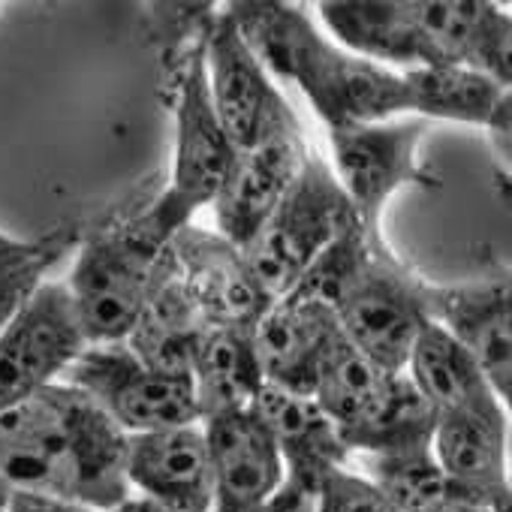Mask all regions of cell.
I'll return each mask as SVG.
<instances>
[{"label":"cell","instance_id":"cell-25","mask_svg":"<svg viewBox=\"0 0 512 512\" xmlns=\"http://www.w3.org/2000/svg\"><path fill=\"white\" fill-rule=\"evenodd\" d=\"M437 428V410L422 398L407 374H392L374 407L347 431L341 440L347 452L362 455H398L431 449Z\"/></svg>","mask_w":512,"mask_h":512},{"label":"cell","instance_id":"cell-24","mask_svg":"<svg viewBox=\"0 0 512 512\" xmlns=\"http://www.w3.org/2000/svg\"><path fill=\"white\" fill-rule=\"evenodd\" d=\"M404 374L422 392V398L437 410V416L503 407V401L494 395L491 383L485 380L473 356L461 350L437 323H428L416 338Z\"/></svg>","mask_w":512,"mask_h":512},{"label":"cell","instance_id":"cell-15","mask_svg":"<svg viewBox=\"0 0 512 512\" xmlns=\"http://www.w3.org/2000/svg\"><path fill=\"white\" fill-rule=\"evenodd\" d=\"M509 422L497 410H461L437 416L431 452L467 503L485 512H509L506 476Z\"/></svg>","mask_w":512,"mask_h":512},{"label":"cell","instance_id":"cell-16","mask_svg":"<svg viewBox=\"0 0 512 512\" xmlns=\"http://www.w3.org/2000/svg\"><path fill=\"white\" fill-rule=\"evenodd\" d=\"M308 145L302 130L269 139L266 145L235 154L226 184L214 199L217 232L244 250L253 235L263 229L269 214L284 199L287 187L296 181L308 160Z\"/></svg>","mask_w":512,"mask_h":512},{"label":"cell","instance_id":"cell-29","mask_svg":"<svg viewBox=\"0 0 512 512\" xmlns=\"http://www.w3.org/2000/svg\"><path fill=\"white\" fill-rule=\"evenodd\" d=\"M73 241H76V226H61L43 238V247L37 250L34 260L0 275V329L13 320V314L28 302V296L43 284V275L70 250Z\"/></svg>","mask_w":512,"mask_h":512},{"label":"cell","instance_id":"cell-21","mask_svg":"<svg viewBox=\"0 0 512 512\" xmlns=\"http://www.w3.org/2000/svg\"><path fill=\"white\" fill-rule=\"evenodd\" d=\"M205 332H208V320L190 299L178 275L175 256L169 253V263L160 281L154 284L145 308L139 311L124 344L145 368L166 377H190Z\"/></svg>","mask_w":512,"mask_h":512},{"label":"cell","instance_id":"cell-34","mask_svg":"<svg viewBox=\"0 0 512 512\" xmlns=\"http://www.w3.org/2000/svg\"><path fill=\"white\" fill-rule=\"evenodd\" d=\"M10 497H13V488L0 479V512H7V506H10Z\"/></svg>","mask_w":512,"mask_h":512},{"label":"cell","instance_id":"cell-17","mask_svg":"<svg viewBox=\"0 0 512 512\" xmlns=\"http://www.w3.org/2000/svg\"><path fill=\"white\" fill-rule=\"evenodd\" d=\"M250 410L260 416V422L275 437L287 485L317 494L332 470L347 467L350 452L335 422L317 407L314 398L263 386L256 392Z\"/></svg>","mask_w":512,"mask_h":512},{"label":"cell","instance_id":"cell-12","mask_svg":"<svg viewBox=\"0 0 512 512\" xmlns=\"http://www.w3.org/2000/svg\"><path fill=\"white\" fill-rule=\"evenodd\" d=\"M425 314L437 323L461 350L473 356L491 383L494 395L506 404L512 398V314H509V278H491L482 284L431 287L422 290Z\"/></svg>","mask_w":512,"mask_h":512},{"label":"cell","instance_id":"cell-30","mask_svg":"<svg viewBox=\"0 0 512 512\" xmlns=\"http://www.w3.org/2000/svg\"><path fill=\"white\" fill-rule=\"evenodd\" d=\"M314 512H395V509L368 476L338 467L323 479Z\"/></svg>","mask_w":512,"mask_h":512},{"label":"cell","instance_id":"cell-13","mask_svg":"<svg viewBox=\"0 0 512 512\" xmlns=\"http://www.w3.org/2000/svg\"><path fill=\"white\" fill-rule=\"evenodd\" d=\"M127 485L178 512H211L214 473L202 422L127 434Z\"/></svg>","mask_w":512,"mask_h":512},{"label":"cell","instance_id":"cell-19","mask_svg":"<svg viewBox=\"0 0 512 512\" xmlns=\"http://www.w3.org/2000/svg\"><path fill=\"white\" fill-rule=\"evenodd\" d=\"M413 13L443 67H464L509 88L512 22L506 13L470 0H419Z\"/></svg>","mask_w":512,"mask_h":512},{"label":"cell","instance_id":"cell-9","mask_svg":"<svg viewBox=\"0 0 512 512\" xmlns=\"http://www.w3.org/2000/svg\"><path fill=\"white\" fill-rule=\"evenodd\" d=\"M85 347L67 284L43 281L0 329V413L52 386Z\"/></svg>","mask_w":512,"mask_h":512},{"label":"cell","instance_id":"cell-6","mask_svg":"<svg viewBox=\"0 0 512 512\" xmlns=\"http://www.w3.org/2000/svg\"><path fill=\"white\" fill-rule=\"evenodd\" d=\"M205 70L214 115L235 154L253 151L269 139L299 133V118L269 79V70L244 43L229 13L208 19L202 31Z\"/></svg>","mask_w":512,"mask_h":512},{"label":"cell","instance_id":"cell-35","mask_svg":"<svg viewBox=\"0 0 512 512\" xmlns=\"http://www.w3.org/2000/svg\"><path fill=\"white\" fill-rule=\"evenodd\" d=\"M443 512H485V509H482V506H476V503H464V500H461V503H452V506H449V509H443Z\"/></svg>","mask_w":512,"mask_h":512},{"label":"cell","instance_id":"cell-5","mask_svg":"<svg viewBox=\"0 0 512 512\" xmlns=\"http://www.w3.org/2000/svg\"><path fill=\"white\" fill-rule=\"evenodd\" d=\"M235 148L226 139L208 91L205 46H193L184 61L178 103H175V166L169 187L148 205L166 232H178L190 217L211 205L229 178Z\"/></svg>","mask_w":512,"mask_h":512},{"label":"cell","instance_id":"cell-28","mask_svg":"<svg viewBox=\"0 0 512 512\" xmlns=\"http://www.w3.org/2000/svg\"><path fill=\"white\" fill-rule=\"evenodd\" d=\"M380 247H386L383 235H371L359 220H353L305 269V275L299 278V284L293 287L290 296L317 302L335 314L344 293L353 287V281L362 275V269L368 266V260Z\"/></svg>","mask_w":512,"mask_h":512},{"label":"cell","instance_id":"cell-22","mask_svg":"<svg viewBox=\"0 0 512 512\" xmlns=\"http://www.w3.org/2000/svg\"><path fill=\"white\" fill-rule=\"evenodd\" d=\"M410 112L509 133V88L464 67H416L404 73Z\"/></svg>","mask_w":512,"mask_h":512},{"label":"cell","instance_id":"cell-2","mask_svg":"<svg viewBox=\"0 0 512 512\" xmlns=\"http://www.w3.org/2000/svg\"><path fill=\"white\" fill-rule=\"evenodd\" d=\"M226 13L260 64L278 79L299 85L329 130L383 124L410 112L404 76L344 52L299 7L278 0H238Z\"/></svg>","mask_w":512,"mask_h":512},{"label":"cell","instance_id":"cell-14","mask_svg":"<svg viewBox=\"0 0 512 512\" xmlns=\"http://www.w3.org/2000/svg\"><path fill=\"white\" fill-rule=\"evenodd\" d=\"M202 431L214 473L211 512H256L284 485L275 437L250 407L211 416L202 422Z\"/></svg>","mask_w":512,"mask_h":512},{"label":"cell","instance_id":"cell-20","mask_svg":"<svg viewBox=\"0 0 512 512\" xmlns=\"http://www.w3.org/2000/svg\"><path fill=\"white\" fill-rule=\"evenodd\" d=\"M335 46L371 64L443 67L404 0H329L317 7Z\"/></svg>","mask_w":512,"mask_h":512},{"label":"cell","instance_id":"cell-26","mask_svg":"<svg viewBox=\"0 0 512 512\" xmlns=\"http://www.w3.org/2000/svg\"><path fill=\"white\" fill-rule=\"evenodd\" d=\"M389 377L392 374L380 371L371 359H365L344 338V332H338L323 353L311 398L335 422V428L341 434L374 407V401L386 389Z\"/></svg>","mask_w":512,"mask_h":512},{"label":"cell","instance_id":"cell-33","mask_svg":"<svg viewBox=\"0 0 512 512\" xmlns=\"http://www.w3.org/2000/svg\"><path fill=\"white\" fill-rule=\"evenodd\" d=\"M112 512H178V509H169V506H163V503H157V500H148V497H127L124 503H118Z\"/></svg>","mask_w":512,"mask_h":512},{"label":"cell","instance_id":"cell-18","mask_svg":"<svg viewBox=\"0 0 512 512\" xmlns=\"http://www.w3.org/2000/svg\"><path fill=\"white\" fill-rule=\"evenodd\" d=\"M338 332L329 308L293 296L278 299L253 326V347L266 386L311 398L323 353Z\"/></svg>","mask_w":512,"mask_h":512},{"label":"cell","instance_id":"cell-1","mask_svg":"<svg viewBox=\"0 0 512 512\" xmlns=\"http://www.w3.org/2000/svg\"><path fill=\"white\" fill-rule=\"evenodd\" d=\"M127 434L79 389L52 383L0 413V479L112 512L130 497Z\"/></svg>","mask_w":512,"mask_h":512},{"label":"cell","instance_id":"cell-27","mask_svg":"<svg viewBox=\"0 0 512 512\" xmlns=\"http://www.w3.org/2000/svg\"><path fill=\"white\" fill-rule=\"evenodd\" d=\"M368 479L395 512H443L464 497L443 473L431 449L398 455H365ZM467 503V500H464Z\"/></svg>","mask_w":512,"mask_h":512},{"label":"cell","instance_id":"cell-31","mask_svg":"<svg viewBox=\"0 0 512 512\" xmlns=\"http://www.w3.org/2000/svg\"><path fill=\"white\" fill-rule=\"evenodd\" d=\"M7 512H97V509H91V506H82V503H73V500L49 497V494L13 491Z\"/></svg>","mask_w":512,"mask_h":512},{"label":"cell","instance_id":"cell-10","mask_svg":"<svg viewBox=\"0 0 512 512\" xmlns=\"http://www.w3.org/2000/svg\"><path fill=\"white\" fill-rule=\"evenodd\" d=\"M425 121H383V124H347L329 130L335 154V178L353 205L356 220L371 232H380V214L395 190L404 184H428L419 166V142Z\"/></svg>","mask_w":512,"mask_h":512},{"label":"cell","instance_id":"cell-11","mask_svg":"<svg viewBox=\"0 0 512 512\" xmlns=\"http://www.w3.org/2000/svg\"><path fill=\"white\" fill-rule=\"evenodd\" d=\"M169 247L178 275L208 326L253 329L275 305L253 278L244 253L220 232L187 223L172 235Z\"/></svg>","mask_w":512,"mask_h":512},{"label":"cell","instance_id":"cell-7","mask_svg":"<svg viewBox=\"0 0 512 512\" xmlns=\"http://www.w3.org/2000/svg\"><path fill=\"white\" fill-rule=\"evenodd\" d=\"M425 281L410 275L389 247H380L335 308L344 338L386 374H404L416 338L431 323L422 302Z\"/></svg>","mask_w":512,"mask_h":512},{"label":"cell","instance_id":"cell-8","mask_svg":"<svg viewBox=\"0 0 512 512\" xmlns=\"http://www.w3.org/2000/svg\"><path fill=\"white\" fill-rule=\"evenodd\" d=\"M64 377L67 386L85 392L124 434L199 422L193 380L145 368L127 344L85 347Z\"/></svg>","mask_w":512,"mask_h":512},{"label":"cell","instance_id":"cell-23","mask_svg":"<svg viewBox=\"0 0 512 512\" xmlns=\"http://www.w3.org/2000/svg\"><path fill=\"white\" fill-rule=\"evenodd\" d=\"M193 392L199 407V422L247 410L266 386L260 359L253 347V329H232V326H208L196 359H193Z\"/></svg>","mask_w":512,"mask_h":512},{"label":"cell","instance_id":"cell-4","mask_svg":"<svg viewBox=\"0 0 512 512\" xmlns=\"http://www.w3.org/2000/svg\"><path fill=\"white\" fill-rule=\"evenodd\" d=\"M356 220L335 172L314 151L263 229L241 250L272 302L293 293L305 269Z\"/></svg>","mask_w":512,"mask_h":512},{"label":"cell","instance_id":"cell-3","mask_svg":"<svg viewBox=\"0 0 512 512\" xmlns=\"http://www.w3.org/2000/svg\"><path fill=\"white\" fill-rule=\"evenodd\" d=\"M169 241L151 208L94 232L73 266V299L88 347L124 344L169 263Z\"/></svg>","mask_w":512,"mask_h":512},{"label":"cell","instance_id":"cell-32","mask_svg":"<svg viewBox=\"0 0 512 512\" xmlns=\"http://www.w3.org/2000/svg\"><path fill=\"white\" fill-rule=\"evenodd\" d=\"M40 247H43V238L40 241H22V238L0 232V275H7V272L25 266L28 260H34Z\"/></svg>","mask_w":512,"mask_h":512}]
</instances>
